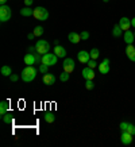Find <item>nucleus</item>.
Listing matches in <instances>:
<instances>
[{
	"label": "nucleus",
	"mask_w": 135,
	"mask_h": 147,
	"mask_svg": "<svg viewBox=\"0 0 135 147\" xmlns=\"http://www.w3.org/2000/svg\"><path fill=\"white\" fill-rule=\"evenodd\" d=\"M54 54L58 58H65L66 57V50H65V47H62V46L55 45V47H54Z\"/></svg>",
	"instance_id": "f3484780"
},
{
	"label": "nucleus",
	"mask_w": 135,
	"mask_h": 147,
	"mask_svg": "<svg viewBox=\"0 0 135 147\" xmlns=\"http://www.w3.org/2000/svg\"><path fill=\"white\" fill-rule=\"evenodd\" d=\"M126 54H127V58L130 59L131 62H135V47H134V45H127Z\"/></svg>",
	"instance_id": "2eb2a0df"
},
{
	"label": "nucleus",
	"mask_w": 135,
	"mask_h": 147,
	"mask_svg": "<svg viewBox=\"0 0 135 147\" xmlns=\"http://www.w3.org/2000/svg\"><path fill=\"white\" fill-rule=\"evenodd\" d=\"M34 34H35V36H41L42 34H43V27L42 26H36L35 28H34Z\"/></svg>",
	"instance_id": "bb28decb"
},
{
	"label": "nucleus",
	"mask_w": 135,
	"mask_h": 147,
	"mask_svg": "<svg viewBox=\"0 0 135 147\" xmlns=\"http://www.w3.org/2000/svg\"><path fill=\"white\" fill-rule=\"evenodd\" d=\"M69 77H70V73H68V71L63 70L61 74H59V80L62 81V82H66L68 80H69Z\"/></svg>",
	"instance_id": "393cba45"
},
{
	"label": "nucleus",
	"mask_w": 135,
	"mask_h": 147,
	"mask_svg": "<svg viewBox=\"0 0 135 147\" xmlns=\"http://www.w3.org/2000/svg\"><path fill=\"white\" fill-rule=\"evenodd\" d=\"M12 115H11V113H8V112H7V113H5V115H3V121H4L5 124H11V123H12Z\"/></svg>",
	"instance_id": "5701e85b"
},
{
	"label": "nucleus",
	"mask_w": 135,
	"mask_h": 147,
	"mask_svg": "<svg viewBox=\"0 0 135 147\" xmlns=\"http://www.w3.org/2000/svg\"><path fill=\"white\" fill-rule=\"evenodd\" d=\"M103 1H104V3H108V1H109V0H103Z\"/></svg>",
	"instance_id": "4c0bfd02"
},
{
	"label": "nucleus",
	"mask_w": 135,
	"mask_h": 147,
	"mask_svg": "<svg viewBox=\"0 0 135 147\" xmlns=\"http://www.w3.org/2000/svg\"><path fill=\"white\" fill-rule=\"evenodd\" d=\"M34 18L36 19V20H46V19L49 18V12H47V9L45 8V7H36L35 9H34V15H32Z\"/></svg>",
	"instance_id": "39448f33"
},
{
	"label": "nucleus",
	"mask_w": 135,
	"mask_h": 147,
	"mask_svg": "<svg viewBox=\"0 0 135 147\" xmlns=\"http://www.w3.org/2000/svg\"><path fill=\"white\" fill-rule=\"evenodd\" d=\"M36 73H38V70L34 66H26L20 73V78L24 82H31V81L35 80Z\"/></svg>",
	"instance_id": "f257e3e1"
},
{
	"label": "nucleus",
	"mask_w": 135,
	"mask_h": 147,
	"mask_svg": "<svg viewBox=\"0 0 135 147\" xmlns=\"http://www.w3.org/2000/svg\"><path fill=\"white\" fill-rule=\"evenodd\" d=\"M74 67H76V65H74V61H73L72 58H65L62 62V69L65 71H68V73H72L73 70H74Z\"/></svg>",
	"instance_id": "423d86ee"
},
{
	"label": "nucleus",
	"mask_w": 135,
	"mask_h": 147,
	"mask_svg": "<svg viewBox=\"0 0 135 147\" xmlns=\"http://www.w3.org/2000/svg\"><path fill=\"white\" fill-rule=\"evenodd\" d=\"M93 86H95V84H93V80H86L85 81V88L88 90H90V89H93Z\"/></svg>",
	"instance_id": "c85d7f7f"
},
{
	"label": "nucleus",
	"mask_w": 135,
	"mask_h": 147,
	"mask_svg": "<svg viewBox=\"0 0 135 147\" xmlns=\"http://www.w3.org/2000/svg\"><path fill=\"white\" fill-rule=\"evenodd\" d=\"M134 35H135V31H134Z\"/></svg>",
	"instance_id": "58836bf2"
},
{
	"label": "nucleus",
	"mask_w": 135,
	"mask_h": 147,
	"mask_svg": "<svg viewBox=\"0 0 135 147\" xmlns=\"http://www.w3.org/2000/svg\"><path fill=\"white\" fill-rule=\"evenodd\" d=\"M77 58H78V61H80L81 63L86 65L90 59V53H88L85 50H81V51H78V54H77Z\"/></svg>",
	"instance_id": "1a4fd4ad"
},
{
	"label": "nucleus",
	"mask_w": 135,
	"mask_h": 147,
	"mask_svg": "<svg viewBox=\"0 0 135 147\" xmlns=\"http://www.w3.org/2000/svg\"><path fill=\"white\" fill-rule=\"evenodd\" d=\"M122 131H126L128 134L131 135H135V125L132 123H128V121H122L120 124H119Z\"/></svg>",
	"instance_id": "0eeeda50"
},
{
	"label": "nucleus",
	"mask_w": 135,
	"mask_h": 147,
	"mask_svg": "<svg viewBox=\"0 0 135 147\" xmlns=\"http://www.w3.org/2000/svg\"><path fill=\"white\" fill-rule=\"evenodd\" d=\"M89 53H90V58H92V59H97V58H99V55H100L99 49H96V47H93Z\"/></svg>",
	"instance_id": "b1692460"
},
{
	"label": "nucleus",
	"mask_w": 135,
	"mask_h": 147,
	"mask_svg": "<svg viewBox=\"0 0 135 147\" xmlns=\"http://www.w3.org/2000/svg\"><path fill=\"white\" fill-rule=\"evenodd\" d=\"M20 15L22 16H31V15H34V9H31L30 7H24L20 9Z\"/></svg>",
	"instance_id": "412c9836"
},
{
	"label": "nucleus",
	"mask_w": 135,
	"mask_h": 147,
	"mask_svg": "<svg viewBox=\"0 0 135 147\" xmlns=\"http://www.w3.org/2000/svg\"><path fill=\"white\" fill-rule=\"evenodd\" d=\"M32 3H34V0H24V4H26L27 7H30Z\"/></svg>",
	"instance_id": "72a5a7b5"
},
{
	"label": "nucleus",
	"mask_w": 135,
	"mask_h": 147,
	"mask_svg": "<svg viewBox=\"0 0 135 147\" xmlns=\"http://www.w3.org/2000/svg\"><path fill=\"white\" fill-rule=\"evenodd\" d=\"M0 73H1V76L4 77H9L11 74H12V69L8 66V65H4V66L0 69Z\"/></svg>",
	"instance_id": "aec40b11"
},
{
	"label": "nucleus",
	"mask_w": 135,
	"mask_h": 147,
	"mask_svg": "<svg viewBox=\"0 0 135 147\" xmlns=\"http://www.w3.org/2000/svg\"><path fill=\"white\" fill-rule=\"evenodd\" d=\"M57 61H58V57H57L54 53L51 54L49 51V53H46L42 55V63H45L47 66H54V65L57 63Z\"/></svg>",
	"instance_id": "20e7f679"
},
{
	"label": "nucleus",
	"mask_w": 135,
	"mask_h": 147,
	"mask_svg": "<svg viewBox=\"0 0 135 147\" xmlns=\"http://www.w3.org/2000/svg\"><path fill=\"white\" fill-rule=\"evenodd\" d=\"M124 34V31L122 30V27L119 26V24H115L113 26V30H112V35L115 36V38H119V36H122Z\"/></svg>",
	"instance_id": "6ab92c4d"
},
{
	"label": "nucleus",
	"mask_w": 135,
	"mask_h": 147,
	"mask_svg": "<svg viewBox=\"0 0 135 147\" xmlns=\"http://www.w3.org/2000/svg\"><path fill=\"white\" fill-rule=\"evenodd\" d=\"M9 80L12 81V82H16V81L19 80V76L18 74H11V76H9Z\"/></svg>",
	"instance_id": "2f4dec72"
},
{
	"label": "nucleus",
	"mask_w": 135,
	"mask_h": 147,
	"mask_svg": "<svg viewBox=\"0 0 135 147\" xmlns=\"http://www.w3.org/2000/svg\"><path fill=\"white\" fill-rule=\"evenodd\" d=\"M5 1H7V0H0V3H1V4H5Z\"/></svg>",
	"instance_id": "e433bc0d"
},
{
	"label": "nucleus",
	"mask_w": 135,
	"mask_h": 147,
	"mask_svg": "<svg viewBox=\"0 0 135 147\" xmlns=\"http://www.w3.org/2000/svg\"><path fill=\"white\" fill-rule=\"evenodd\" d=\"M86 65H88V66H89L90 69H95V67H96V66H99V63L96 62V59H92V58H90V59H89V62L86 63Z\"/></svg>",
	"instance_id": "c756f323"
},
{
	"label": "nucleus",
	"mask_w": 135,
	"mask_h": 147,
	"mask_svg": "<svg viewBox=\"0 0 135 147\" xmlns=\"http://www.w3.org/2000/svg\"><path fill=\"white\" fill-rule=\"evenodd\" d=\"M131 26L135 27V18H134V19H131Z\"/></svg>",
	"instance_id": "c9c22d12"
},
{
	"label": "nucleus",
	"mask_w": 135,
	"mask_h": 147,
	"mask_svg": "<svg viewBox=\"0 0 135 147\" xmlns=\"http://www.w3.org/2000/svg\"><path fill=\"white\" fill-rule=\"evenodd\" d=\"M99 71L101 74H108L109 73V59L108 58H104L103 62L99 63Z\"/></svg>",
	"instance_id": "9d476101"
},
{
	"label": "nucleus",
	"mask_w": 135,
	"mask_h": 147,
	"mask_svg": "<svg viewBox=\"0 0 135 147\" xmlns=\"http://www.w3.org/2000/svg\"><path fill=\"white\" fill-rule=\"evenodd\" d=\"M120 140H122V143H123L124 146H130L131 143H132V140H134V135L128 134V132H126V131H122Z\"/></svg>",
	"instance_id": "6e6552de"
},
{
	"label": "nucleus",
	"mask_w": 135,
	"mask_h": 147,
	"mask_svg": "<svg viewBox=\"0 0 135 147\" xmlns=\"http://www.w3.org/2000/svg\"><path fill=\"white\" fill-rule=\"evenodd\" d=\"M117 24L122 27V30H123V31H127V30H130V27H131V19L120 18V20H119Z\"/></svg>",
	"instance_id": "ddd939ff"
},
{
	"label": "nucleus",
	"mask_w": 135,
	"mask_h": 147,
	"mask_svg": "<svg viewBox=\"0 0 135 147\" xmlns=\"http://www.w3.org/2000/svg\"><path fill=\"white\" fill-rule=\"evenodd\" d=\"M68 39H69V42H70V43H74V45H77V43H80L81 35H80V34H77V32H69Z\"/></svg>",
	"instance_id": "a211bd4d"
},
{
	"label": "nucleus",
	"mask_w": 135,
	"mask_h": 147,
	"mask_svg": "<svg viewBox=\"0 0 135 147\" xmlns=\"http://www.w3.org/2000/svg\"><path fill=\"white\" fill-rule=\"evenodd\" d=\"M123 38H124V42H126L127 45H132V43H134V40H135L134 32L130 31V30L124 31V34H123Z\"/></svg>",
	"instance_id": "4468645a"
},
{
	"label": "nucleus",
	"mask_w": 135,
	"mask_h": 147,
	"mask_svg": "<svg viewBox=\"0 0 135 147\" xmlns=\"http://www.w3.org/2000/svg\"><path fill=\"white\" fill-rule=\"evenodd\" d=\"M35 47H36V53L42 54V55L50 51V43L47 42V40H45V39L38 40V42L35 43Z\"/></svg>",
	"instance_id": "7ed1b4c3"
},
{
	"label": "nucleus",
	"mask_w": 135,
	"mask_h": 147,
	"mask_svg": "<svg viewBox=\"0 0 135 147\" xmlns=\"http://www.w3.org/2000/svg\"><path fill=\"white\" fill-rule=\"evenodd\" d=\"M7 112H8V102L1 101L0 102V115L3 116V115H5Z\"/></svg>",
	"instance_id": "4be33fe9"
},
{
	"label": "nucleus",
	"mask_w": 135,
	"mask_h": 147,
	"mask_svg": "<svg viewBox=\"0 0 135 147\" xmlns=\"http://www.w3.org/2000/svg\"><path fill=\"white\" fill-rule=\"evenodd\" d=\"M23 61H24V63H26L27 66H32L34 63H36V59H35V55L31 53H28L24 55V58H23Z\"/></svg>",
	"instance_id": "dca6fc26"
},
{
	"label": "nucleus",
	"mask_w": 135,
	"mask_h": 147,
	"mask_svg": "<svg viewBox=\"0 0 135 147\" xmlns=\"http://www.w3.org/2000/svg\"><path fill=\"white\" fill-rule=\"evenodd\" d=\"M11 15H12L11 8H9L8 5L1 4V7H0V22L1 23L8 22L9 19H11Z\"/></svg>",
	"instance_id": "f03ea898"
},
{
	"label": "nucleus",
	"mask_w": 135,
	"mask_h": 147,
	"mask_svg": "<svg viewBox=\"0 0 135 147\" xmlns=\"http://www.w3.org/2000/svg\"><path fill=\"white\" fill-rule=\"evenodd\" d=\"M80 35H81V39H84V40L89 39V32H88V31H82Z\"/></svg>",
	"instance_id": "7c9ffc66"
},
{
	"label": "nucleus",
	"mask_w": 135,
	"mask_h": 147,
	"mask_svg": "<svg viewBox=\"0 0 135 147\" xmlns=\"http://www.w3.org/2000/svg\"><path fill=\"white\" fill-rule=\"evenodd\" d=\"M28 53H36V47H35V46H30V47H28Z\"/></svg>",
	"instance_id": "473e14b6"
},
{
	"label": "nucleus",
	"mask_w": 135,
	"mask_h": 147,
	"mask_svg": "<svg viewBox=\"0 0 135 147\" xmlns=\"http://www.w3.org/2000/svg\"><path fill=\"white\" fill-rule=\"evenodd\" d=\"M47 69H49V66L45 65V63H41L39 67H38V70H39L42 74H46V73H47Z\"/></svg>",
	"instance_id": "cd10ccee"
},
{
	"label": "nucleus",
	"mask_w": 135,
	"mask_h": 147,
	"mask_svg": "<svg viewBox=\"0 0 135 147\" xmlns=\"http://www.w3.org/2000/svg\"><path fill=\"white\" fill-rule=\"evenodd\" d=\"M42 82L45 85H47V86H51V85H54V82H55V76L51 74V73H46V74H43V77H42Z\"/></svg>",
	"instance_id": "9b49d317"
},
{
	"label": "nucleus",
	"mask_w": 135,
	"mask_h": 147,
	"mask_svg": "<svg viewBox=\"0 0 135 147\" xmlns=\"http://www.w3.org/2000/svg\"><path fill=\"white\" fill-rule=\"evenodd\" d=\"M45 120L47 121V123H53V121L55 120V117H54V115L51 113V112H46L45 113Z\"/></svg>",
	"instance_id": "a878e982"
},
{
	"label": "nucleus",
	"mask_w": 135,
	"mask_h": 147,
	"mask_svg": "<svg viewBox=\"0 0 135 147\" xmlns=\"http://www.w3.org/2000/svg\"><path fill=\"white\" fill-rule=\"evenodd\" d=\"M27 38H28L30 40L34 39V38H35V34H34V32H31V34H28V35H27Z\"/></svg>",
	"instance_id": "f704fd0d"
},
{
	"label": "nucleus",
	"mask_w": 135,
	"mask_h": 147,
	"mask_svg": "<svg viewBox=\"0 0 135 147\" xmlns=\"http://www.w3.org/2000/svg\"><path fill=\"white\" fill-rule=\"evenodd\" d=\"M82 77L85 80H95V70L90 69L89 66H86L82 69Z\"/></svg>",
	"instance_id": "f8f14e48"
}]
</instances>
